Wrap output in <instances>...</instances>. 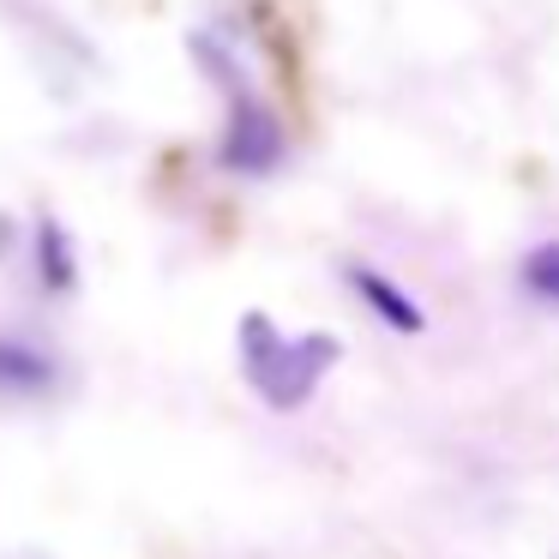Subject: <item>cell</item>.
Masks as SVG:
<instances>
[{
	"instance_id": "6da1fadb",
	"label": "cell",
	"mask_w": 559,
	"mask_h": 559,
	"mask_svg": "<svg viewBox=\"0 0 559 559\" xmlns=\"http://www.w3.org/2000/svg\"><path fill=\"white\" fill-rule=\"evenodd\" d=\"M235 349H241V373L271 409H301L325 373L343 361V343L331 331H307V337H283L271 313H241L235 331Z\"/></svg>"
},
{
	"instance_id": "7a4b0ae2",
	"label": "cell",
	"mask_w": 559,
	"mask_h": 559,
	"mask_svg": "<svg viewBox=\"0 0 559 559\" xmlns=\"http://www.w3.org/2000/svg\"><path fill=\"white\" fill-rule=\"evenodd\" d=\"M217 163L229 175H247V181H259L283 163V121L247 85L229 91V127L217 139Z\"/></svg>"
},
{
	"instance_id": "3957f363",
	"label": "cell",
	"mask_w": 559,
	"mask_h": 559,
	"mask_svg": "<svg viewBox=\"0 0 559 559\" xmlns=\"http://www.w3.org/2000/svg\"><path fill=\"white\" fill-rule=\"evenodd\" d=\"M61 391V361L31 337H0V397L37 403Z\"/></svg>"
},
{
	"instance_id": "277c9868",
	"label": "cell",
	"mask_w": 559,
	"mask_h": 559,
	"mask_svg": "<svg viewBox=\"0 0 559 559\" xmlns=\"http://www.w3.org/2000/svg\"><path fill=\"white\" fill-rule=\"evenodd\" d=\"M31 265H37V283L49 301H73L79 295V247L67 235V223L49 217V211L31 223Z\"/></svg>"
},
{
	"instance_id": "5b68a950",
	"label": "cell",
	"mask_w": 559,
	"mask_h": 559,
	"mask_svg": "<svg viewBox=\"0 0 559 559\" xmlns=\"http://www.w3.org/2000/svg\"><path fill=\"white\" fill-rule=\"evenodd\" d=\"M343 277H349V289L361 295V301L373 307V313L385 319L391 331H403V337H421V331H427V313L415 307V295H409V289H397L391 277H379L373 265H349Z\"/></svg>"
},
{
	"instance_id": "8992f818",
	"label": "cell",
	"mask_w": 559,
	"mask_h": 559,
	"mask_svg": "<svg viewBox=\"0 0 559 559\" xmlns=\"http://www.w3.org/2000/svg\"><path fill=\"white\" fill-rule=\"evenodd\" d=\"M518 289L530 295L535 307H559V241H542V247H530V253H523Z\"/></svg>"
}]
</instances>
